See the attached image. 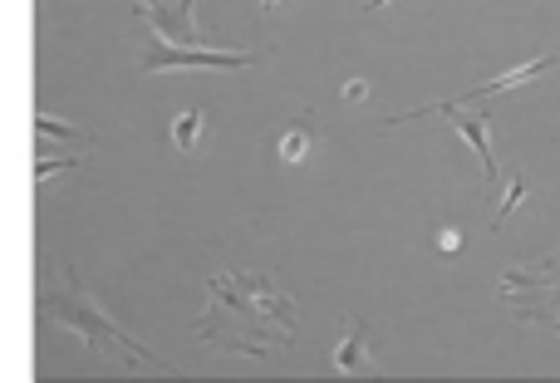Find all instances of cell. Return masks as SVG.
Masks as SVG:
<instances>
[{"label":"cell","instance_id":"1","mask_svg":"<svg viewBox=\"0 0 560 383\" xmlns=\"http://www.w3.org/2000/svg\"><path fill=\"white\" fill-rule=\"evenodd\" d=\"M197 339L251 359L280 354L295 344V300L271 275H217Z\"/></svg>","mask_w":560,"mask_h":383},{"label":"cell","instance_id":"2","mask_svg":"<svg viewBox=\"0 0 560 383\" xmlns=\"http://www.w3.org/2000/svg\"><path fill=\"white\" fill-rule=\"evenodd\" d=\"M45 310L59 315L74 334H84V339L94 344V354H128L133 364H148V359H153L148 349H138L133 339H123V334L113 329V320H104V310H99L74 280H69L64 290H55V295H45Z\"/></svg>","mask_w":560,"mask_h":383},{"label":"cell","instance_id":"3","mask_svg":"<svg viewBox=\"0 0 560 383\" xmlns=\"http://www.w3.org/2000/svg\"><path fill=\"white\" fill-rule=\"evenodd\" d=\"M172 64H202V69H236L251 64V55H226V50H158L143 59V69H172Z\"/></svg>","mask_w":560,"mask_h":383},{"label":"cell","instance_id":"4","mask_svg":"<svg viewBox=\"0 0 560 383\" xmlns=\"http://www.w3.org/2000/svg\"><path fill=\"white\" fill-rule=\"evenodd\" d=\"M556 59H531V64H521V69H511V74H502V79H492V84H477L472 94H462V99H452V104H438V113L448 109H462V104H477V99H487V94H502V89H511V84H526V79H536V74H546Z\"/></svg>","mask_w":560,"mask_h":383},{"label":"cell","instance_id":"5","mask_svg":"<svg viewBox=\"0 0 560 383\" xmlns=\"http://www.w3.org/2000/svg\"><path fill=\"white\" fill-rule=\"evenodd\" d=\"M452 118H457V133L472 143V153L482 158V172H487V182H497V158H492V143H487V118H477V113H462L452 109Z\"/></svg>","mask_w":560,"mask_h":383},{"label":"cell","instance_id":"6","mask_svg":"<svg viewBox=\"0 0 560 383\" xmlns=\"http://www.w3.org/2000/svg\"><path fill=\"white\" fill-rule=\"evenodd\" d=\"M364 364H369V354H364V334H359V329H349V339L335 349V369L349 374V369H364Z\"/></svg>","mask_w":560,"mask_h":383},{"label":"cell","instance_id":"7","mask_svg":"<svg viewBox=\"0 0 560 383\" xmlns=\"http://www.w3.org/2000/svg\"><path fill=\"white\" fill-rule=\"evenodd\" d=\"M305 153H310V133H305V128H290V133L280 138V158H285V163H300Z\"/></svg>","mask_w":560,"mask_h":383},{"label":"cell","instance_id":"8","mask_svg":"<svg viewBox=\"0 0 560 383\" xmlns=\"http://www.w3.org/2000/svg\"><path fill=\"white\" fill-rule=\"evenodd\" d=\"M197 133H202V113H197V109L182 113V118H177V128H172L177 148H192V143H197Z\"/></svg>","mask_w":560,"mask_h":383},{"label":"cell","instance_id":"9","mask_svg":"<svg viewBox=\"0 0 560 383\" xmlns=\"http://www.w3.org/2000/svg\"><path fill=\"white\" fill-rule=\"evenodd\" d=\"M521 202H526V177H516V182H511V187H506L502 207H497V226H502V221L511 217V212H516V207H521Z\"/></svg>","mask_w":560,"mask_h":383},{"label":"cell","instance_id":"10","mask_svg":"<svg viewBox=\"0 0 560 383\" xmlns=\"http://www.w3.org/2000/svg\"><path fill=\"white\" fill-rule=\"evenodd\" d=\"M438 246H443V251H457V246H462V236H457V231H443V236H438Z\"/></svg>","mask_w":560,"mask_h":383},{"label":"cell","instance_id":"11","mask_svg":"<svg viewBox=\"0 0 560 383\" xmlns=\"http://www.w3.org/2000/svg\"><path fill=\"white\" fill-rule=\"evenodd\" d=\"M384 5H389V0H369V10H384Z\"/></svg>","mask_w":560,"mask_h":383},{"label":"cell","instance_id":"12","mask_svg":"<svg viewBox=\"0 0 560 383\" xmlns=\"http://www.w3.org/2000/svg\"><path fill=\"white\" fill-rule=\"evenodd\" d=\"M261 5H266V10H276V5H280V0H261Z\"/></svg>","mask_w":560,"mask_h":383}]
</instances>
